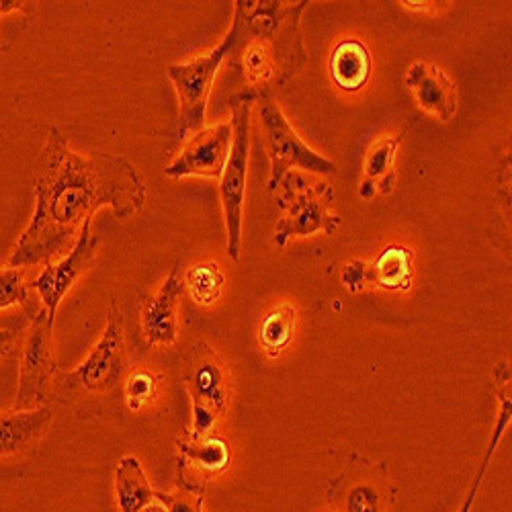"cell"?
Returning a JSON list of instances; mask_svg holds the SVG:
<instances>
[{
	"mask_svg": "<svg viewBox=\"0 0 512 512\" xmlns=\"http://www.w3.org/2000/svg\"><path fill=\"white\" fill-rule=\"evenodd\" d=\"M35 213L21 234L9 267L50 265L74 246L82 224L101 207L127 220L144 207L148 187L140 170L123 156L107 152L78 154L52 127L33 166Z\"/></svg>",
	"mask_w": 512,
	"mask_h": 512,
	"instance_id": "1",
	"label": "cell"
},
{
	"mask_svg": "<svg viewBox=\"0 0 512 512\" xmlns=\"http://www.w3.org/2000/svg\"><path fill=\"white\" fill-rule=\"evenodd\" d=\"M308 3L285 5L271 0H238L234 9L236 56L254 101L273 91L304 64L300 15Z\"/></svg>",
	"mask_w": 512,
	"mask_h": 512,
	"instance_id": "2",
	"label": "cell"
},
{
	"mask_svg": "<svg viewBox=\"0 0 512 512\" xmlns=\"http://www.w3.org/2000/svg\"><path fill=\"white\" fill-rule=\"evenodd\" d=\"M279 207L283 218L275 228V244L285 246L293 236H310L314 232L334 234L343 226V218L332 216L334 191L324 181H312L300 173H289L279 183Z\"/></svg>",
	"mask_w": 512,
	"mask_h": 512,
	"instance_id": "3",
	"label": "cell"
},
{
	"mask_svg": "<svg viewBox=\"0 0 512 512\" xmlns=\"http://www.w3.org/2000/svg\"><path fill=\"white\" fill-rule=\"evenodd\" d=\"M185 386L193 404L189 437L203 439L228 410L230 369L211 345L197 343L185 357Z\"/></svg>",
	"mask_w": 512,
	"mask_h": 512,
	"instance_id": "4",
	"label": "cell"
},
{
	"mask_svg": "<svg viewBox=\"0 0 512 512\" xmlns=\"http://www.w3.org/2000/svg\"><path fill=\"white\" fill-rule=\"evenodd\" d=\"M254 97L248 93H238L230 99L232 107V127L234 142L220 177V197L226 218L228 232V254L232 261H240L242 250V216H244V193H246V173L250 154V111Z\"/></svg>",
	"mask_w": 512,
	"mask_h": 512,
	"instance_id": "5",
	"label": "cell"
},
{
	"mask_svg": "<svg viewBox=\"0 0 512 512\" xmlns=\"http://www.w3.org/2000/svg\"><path fill=\"white\" fill-rule=\"evenodd\" d=\"M127 371V353L123 340V318L113 302L107 316V326L91 355L84 359L72 373L64 375L60 390L66 394H109L117 390Z\"/></svg>",
	"mask_w": 512,
	"mask_h": 512,
	"instance_id": "6",
	"label": "cell"
},
{
	"mask_svg": "<svg viewBox=\"0 0 512 512\" xmlns=\"http://www.w3.org/2000/svg\"><path fill=\"white\" fill-rule=\"evenodd\" d=\"M256 103H259L265 130V146L271 156L269 191H277L279 183L293 166L308 170L312 175H336V164L308 148L293 132L273 95H263L256 99Z\"/></svg>",
	"mask_w": 512,
	"mask_h": 512,
	"instance_id": "7",
	"label": "cell"
},
{
	"mask_svg": "<svg viewBox=\"0 0 512 512\" xmlns=\"http://www.w3.org/2000/svg\"><path fill=\"white\" fill-rule=\"evenodd\" d=\"M234 46H236V31L234 27H230L222 44L207 56H201L187 64H173L168 68V76L173 80L181 101V113H179L181 138H187L191 132L195 134L203 130L213 78H216L222 62L234 52Z\"/></svg>",
	"mask_w": 512,
	"mask_h": 512,
	"instance_id": "8",
	"label": "cell"
},
{
	"mask_svg": "<svg viewBox=\"0 0 512 512\" xmlns=\"http://www.w3.org/2000/svg\"><path fill=\"white\" fill-rule=\"evenodd\" d=\"M52 330L54 322L41 308L33 318L23 340L19 390L15 398V410H33L46 406L48 388L58 371L52 355Z\"/></svg>",
	"mask_w": 512,
	"mask_h": 512,
	"instance_id": "9",
	"label": "cell"
},
{
	"mask_svg": "<svg viewBox=\"0 0 512 512\" xmlns=\"http://www.w3.org/2000/svg\"><path fill=\"white\" fill-rule=\"evenodd\" d=\"M93 218L82 224V230L70 252L62 256L58 263L46 265L44 271H41L31 283V289L39 295L41 306H44L52 322L56 320V312L66 293L72 289L76 279L82 277L84 271H89V267L95 261L101 238L93 232Z\"/></svg>",
	"mask_w": 512,
	"mask_h": 512,
	"instance_id": "10",
	"label": "cell"
},
{
	"mask_svg": "<svg viewBox=\"0 0 512 512\" xmlns=\"http://www.w3.org/2000/svg\"><path fill=\"white\" fill-rule=\"evenodd\" d=\"M394 494L386 467L361 457H355L332 486V496L340 498L345 512H388Z\"/></svg>",
	"mask_w": 512,
	"mask_h": 512,
	"instance_id": "11",
	"label": "cell"
},
{
	"mask_svg": "<svg viewBox=\"0 0 512 512\" xmlns=\"http://www.w3.org/2000/svg\"><path fill=\"white\" fill-rule=\"evenodd\" d=\"M234 142L232 123H218L195 132L183 146L181 156L164 168L170 179L209 177L220 179Z\"/></svg>",
	"mask_w": 512,
	"mask_h": 512,
	"instance_id": "12",
	"label": "cell"
},
{
	"mask_svg": "<svg viewBox=\"0 0 512 512\" xmlns=\"http://www.w3.org/2000/svg\"><path fill=\"white\" fill-rule=\"evenodd\" d=\"M185 293L181 267L168 273L158 291L148 297L142 308V332L148 347H170L179 336V308Z\"/></svg>",
	"mask_w": 512,
	"mask_h": 512,
	"instance_id": "13",
	"label": "cell"
},
{
	"mask_svg": "<svg viewBox=\"0 0 512 512\" xmlns=\"http://www.w3.org/2000/svg\"><path fill=\"white\" fill-rule=\"evenodd\" d=\"M179 488L205 492V484L230 465V449L224 439L203 437L179 439Z\"/></svg>",
	"mask_w": 512,
	"mask_h": 512,
	"instance_id": "14",
	"label": "cell"
},
{
	"mask_svg": "<svg viewBox=\"0 0 512 512\" xmlns=\"http://www.w3.org/2000/svg\"><path fill=\"white\" fill-rule=\"evenodd\" d=\"M406 84L424 113L439 121H449L457 113V89L439 66L431 62L412 64L406 74Z\"/></svg>",
	"mask_w": 512,
	"mask_h": 512,
	"instance_id": "15",
	"label": "cell"
},
{
	"mask_svg": "<svg viewBox=\"0 0 512 512\" xmlns=\"http://www.w3.org/2000/svg\"><path fill=\"white\" fill-rule=\"evenodd\" d=\"M52 422L54 412L48 406L0 414V461L29 453L46 437Z\"/></svg>",
	"mask_w": 512,
	"mask_h": 512,
	"instance_id": "16",
	"label": "cell"
},
{
	"mask_svg": "<svg viewBox=\"0 0 512 512\" xmlns=\"http://www.w3.org/2000/svg\"><path fill=\"white\" fill-rule=\"evenodd\" d=\"M115 498L119 512H140L156 500V492L136 455H125L117 463Z\"/></svg>",
	"mask_w": 512,
	"mask_h": 512,
	"instance_id": "17",
	"label": "cell"
},
{
	"mask_svg": "<svg viewBox=\"0 0 512 512\" xmlns=\"http://www.w3.org/2000/svg\"><path fill=\"white\" fill-rule=\"evenodd\" d=\"M402 142V134L381 138L367 154L365 160V181L359 189L361 199L371 201L375 193L388 195L394 189L396 183V170H394V158L398 152V146Z\"/></svg>",
	"mask_w": 512,
	"mask_h": 512,
	"instance_id": "18",
	"label": "cell"
},
{
	"mask_svg": "<svg viewBox=\"0 0 512 512\" xmlns=\"http://www.w3.org/2000/svg\"><path fill=\"white\" fill-rule=\"evenodd\" d=\"M369 70V52L361 41L347 39L343 44L336 46L330 60V74L340 89L347 93L359 91L369 78Z\"/></svg>",
	"mask_w": 512,
	"mask_h": 512,
	"instance_id": "19",
	"label": "cell"
},
{
	"mask_svg": "<svg viewBox=\"0 0 512 512\" xmlns=\"http://www.w3.org/2000/svg\"><path fill=\"white\" fill-rule=\"evenodd\" d=\"M367 283L390 291H408L412 285V252L406 246H390L377 261L367 263Z\"/></svg>",
	"mask_w": 512,
	"mask_h": 512,
	"instance_id": "20",
	"label": "cell"
},
{
	"mask_svg": "<svg viewBox=\"0 0 512 512\" xmlns=\"http://www.w3.org/2000/svg\"><path fill=\"white\" fill-rule=\"evenodd\" d=\"M185 287H189L195 304L213 306L222 297L224 273L218 263L193 265L185 275Z\"/></svg>",
	"mask_w": 512,
	"mask_h": 512,
	"instance_id": "21",
	"label": "cell"
},
{
	"mask_svg": "<svg viewBox=\"0 0 512 512\" xmlns=\"http://www.w3.org/2000/svg\"><path fill=\"white\" fill-rule=\"evenodd\" d=\"M295 320H297V312L287 304L279 306L263 320L259 340L271 357H277L291 343Z\"/></svg>",
	"mask_w": 512,
	"mask_h": 512,
	"instance_id": "22",
	"label": "cell"
},
{
	"mask_svg": "<svg viewBox=\"0 0 512 512\" xmlns=\"http://www.w3.org/2000/svg\"><path fill=\"white\" fill-rule=\"evenodd\" d=\"M496 377H498V396H500V404H502L500 418H498V424H496V429H494V439L490 441L488 453H486L484 463H482V467H480V474H478V478H476V484H474L472 492H469V496H467V500H465L461 512H469V508H472L474 498H476V492H478V488H480V484H482V478H484V474H486V467H488V463H490V457H492V453H494L498 441L502 439V435H504V431H506V426H508V422H510V369L506 367V363H502V365L498 367Z\"/></svg>",
	"mask_w": 512,
	"mask_h": 512,
	"instance_id": "23",
	"label": "cell"
},
{
	"mask_svg": "<svg viewBox=\"0 0 512 512\" xmlns=\"http://www.w3.org/2000/svg\"><path fill=\"white\" fill-rule=\"evenodd\" d=\"M11 306H21L27 312L29 320L44 308L33 302L31 287H27L25 283V269H15L7 265L0 269V310Z\"/></svg>",
	"mask_w": 512,
	"mask_h": 512,
	"instance_id": "24",
	"label": "cell"
},
{
	"mask_svg": "<svg viewBox=\"0 0 512 512\" xmlns=\"http://www.w3.org/2000/svg\"><path fill=\"white\" fill-rule=\"evenodd\" d=\"M158 381L150 371L138 369L132 371L125 379V398H127V408L138 412L156 396Z\"/></svg>",
	"mask_w": 512,
	"mask_h": 512,
	"instance_id": "25",
	"label": "cell"
},
{
	"mask_svg": "<svg viewBox=\"0 0 512 512\" xmlns=\"http://www.w3.org/2000/svg\"><path fill=\"white\" fill-rule=\"evenodd\" d=\"M156 500L164 506L166 512H203V494L179 488L173 494L156 492Z\"/></svg>",
	"mask_w": 512,
	"mask_h": 512,
	"instance_id": "26",
	"label": "cell"
},
{
	"mask_svg": "<svg viewBox=\"0 0 512 512\" xmlns=\"http://www.w3.org/2000/svg\"><path fill=\"white\" fill-rule=\"evenodd\" d=\"M343 281L351 293H359L367 285V263L351 261L343 271Z\"/></svg>",
	"mask_w": 512,
	"mask_h": 512,
	"instance_id": "27",
	"label": "cell"
},
{
	"mask_svg": "<svg viewBox=\"0 0 512 512\" xmlns=\"http://www.w3.org/2000/svg\"><path fill=\"white\" fill-rule=\"evenodd\" d=\"M15 11L31 15L35 11V7H33V3H19V0H0V17L7 13H15ZM3 50H5V46H3V41H0V52Z\"/></svg>",
	"mask_w": 512,
	"mask_h": 512,
	"instance_id": "28",
	"label": "cell"
},
{
	"mask_svg": "<svg viewBox=\"0 0 512 512\" xmlns=\"http://www.w3.org/2000/svg\"><path fill=\"white\" fill-rule=\"evenodd\" d=\"M17 334L13 330H0V359H5L15 353Z\"/></svg>",
	"mask_w": 512,
	"mask_h": 512,
	"instance_id": "29",
	"label": "cell"
},
{
	"mask_svg": "<svg viewBox=\"0 0 512 512\" xmlns=\"http://www.w3.org/2000/svg\"><path fill=\"white\" fill-rule=\"evenodd\" d=\"M140 512H166L164 510V506L160 504V502H152V504H148L144 510H140Z\"/></svg>",
	"mask_w": 512,
	"mask_h": 512,
	"instance_id": "30",
	"label": "cell"
}]
</instances>
